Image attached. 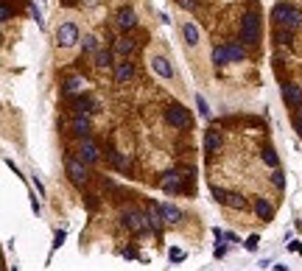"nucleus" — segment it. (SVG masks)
I'll list each match as a JSON object with an SVG mask.
<instances>
[{
  "label": "nucleus",
  "instance_id": "9d476101",
  "mask_svg": "<svg viewBox=\"0 0 302 271\" xmlns=\"http://www.w3.org/2000/svg\"><path fill=\"white\" fill-rule=\"evenodd\" d=\"M146 218H148V229H154V232H160L163 229V224H168L163 215V207H157V204H151L146 212Z\"/></svg>",
  "mask_w": 302,
  "mask_h": 271
},
{
  "label": "nucleus",
  "instance_id": "c756f323",
  "mask_svg": "<svg viewBox=\"0 0 302 271\" xmlns=\"http://www.w3.org/2000/svg\"><path fill=\"white\" fill-rule=\"evenodd\" d=\"M271 182H274V187H283V184H285V174H283V171H274V174H271Z\"/></svg>",
  "mask_w": 302,
  "mask_h": 271
},
{
  "label": "nucleus",
  "instance_id": "7ed1b4c3",
  "mask_svg": "<svg viewBox=\"0 0 302 271\" xmlns=\"http://www.w3.org/2000/svg\"><path fill=\"white\" fill-rule=\"evenodd\" d=\"M78 36H81V31H78V26L73 20H65V23L56 26V42H59V48H73L78 42Z\"/></svg>",
  "mask_w": 302,
  "mask_h": 271
},
{
  "label": "nucleus",
  "instance_id": "f8f14e48",
  "mask_svg": "<svg viewBox=\"0 0 302 271\" xmlns=\"http://www.w3.org/2000/svg\"><path fill=\"white\" fill-rule=\"evenodd\" d=\"M65 95H84V79L81 76H70L67 81H65Z\"/></svg>",
  "mask_w": 302,
  "mask_h": 271
},
{
  "label": "nucleus",
  "instance_id": "cd10ccee",
  "mask_svg": "<svg viewBox=\"0 0 302 271\" xmlns=\"http://www.w3.org/2000/svg\"><path fill=\"white\" fill-rule=\"evenodd\" d=\"M196 106H199V115H201V118H210V106L201 95H196Z\"/></svg>",
  "mask_w": 302,
  "mask_h": 271
},
{
  "label": "nucleus",
  "instance_id": "2f4dec72",
  "mask_svg": "<svg viewBox=\"0 0 302 271\" xmlns=\"http://www.w3.org/2000/svg\"><path fill=\"white\" fill-rule=\"evenodd\" d=\"M224 196H227V190H221V187H216V184H213V199H216V201H224Z\"/></svg>",
  "mask_w": 302,
  "mask_h": 271
},
{
  "label": "nucleus",
  "instance_id": "ddd939ff",
  "mask_svg": "<svg viewBox=\"0 0 302 271\" xmlns=\"http://www.w3.org/2000/svg\"><path fill=\"white\" fill-rule=\"evenodd\" d=\"M255 212L260 215V221H271L274 218V207L268 199H255Z\"/></svg>",
  "mask_w": 302,
  "mask_h": 271
},
{
  "label": "nucleus",
  "instance_id": "4be33fe9",
  "mask_svg": "<svg viewBox=\"0 0 302 271\" xmlns=\"http://www.w3.org/2000/svg\"><path fill=\"white\" fill-rule=\"evenodd\" d=\"M95 64H98V67H112V53L101 48V51L95 53Z\"/></svg>",
  "mask_w": 302,
  "mask_h": 271
},
{
  "label": "nucleus",
  "instance_id": "5701e85b",
  "mask_svg": "<svg viewBox=\"0 0 302 271\" xmlns=\"http://www.w3.org/2000/svg\"><path fill=\"white\" fill-rule=\"evenodd\" d=\"M227 51H230V61H243L246 59V51H243L241 45H227Z\"/></svg>",
  "mask_w": 302,
  "mask_h": 271
},
{
  "label": "nucleus",
  "instance_id": "f03ea898",
  "mask_svg": "<svg viewBox=\"0 0 302 271\" xmlns=\"http://www.w3.org/2000/svg\"><path fill=\"white\" fill-rule=\"evenodd\" d=\"M241 42L246 45H258L260 42V17L255 11H249L241 23Z\"/></svg>",
  "mask_w": 302,
  "mask_h": 271
},
{
  "label": "nucleus",
  "instance_id": "b1692460",
  "mask_svg": "<svg viewBox=\"0 0 302 271\" xmlns=\"http://www.w3.org/2000/svg\"><path fill=\"white\" fill-rule=\"evenodd\" d=\"M213 61H216V64H227V61H230V51H227V45H218L216 51H213Z\"/></svg>",
  "mask_w": 302,
  "mask_h": 271
},
{
  "label": "nucleus",
  "instance_id": "bb28decb",
  "mask_svg": "<svg viewBox=\"0 0 302 271\" xmlns=\"http://www.w3.org/2000/svg\"><path fill=\"white\" fill-rule=\"evenodd\" d=\"M263 162H266V165H271V168H277V162H280V159H277L274 149H266V151H263Z\"/></svg>",
  "mask_w": 302,
  "mask_h": 271
},
{
  "label": "nucleus",
  "instance_id": "1a4fd4ad",
  "mask_svg": "<svg viewBox=\"0 0 302 271\" xmlns=\"http://www.w3.org/2000/svg\"><path fill=\"white\" fill-rule=\"evenodd\" d=\"M151 67H154V73L160 76V79H173V67H171V61L165 59L163 53H154V56H151Z\"/></svg>",
  "mask_w": 302,
  "mask_h": 271
},
{
  "label": "nucleus",
  "instance_id": "412c9836",
  "mask_svg": "<svg viewBox=\"0 0 302 271\" xmlns=\"http://www.w3.org/2000/svg\"><path fill=\"white\" fill-rule=\"evenodd\" d=\"M115 51L123 53V56H129L132 51H134V39H129V36H123V39H118L115 42Z\"/></svg>",
  "mask_w": 302,
  "mask_h": 271
},
{
  "label": "nucleus",
  "instance_id": "0eeeda50",
  "mask_svg": "<svg viewBox=\"0 0 302 271\" xmlns=\"http://www.w3.org/2000/svg\"><path fill=\"white\" fill-rule=\"evenodd\" d=\"M98 157H101V149L95 146L93 140H81V146H78V159H84L87 165H93V162H98Z\"/></svg>",
  "mask_w": 302,
  "mask_h": 271
},
{
  "label": "nucleus",
  "instance_id": "a878e982",
  "mask_svg": "<svg viewBox=\"0 0 302 271\" xmlns=\"http://www.w3.org/2000/svg\"><path fill=\"white\" fill-rule=\"evenodd\" d=\"M84 51H87V53H98V51H101L95 36H84Z\"/></svg>",
  "mask_w": 302,
  "mask_h": 271
},
{
  "label": "nucleus",
  "instance_id": "9b49d317",
  "mask_svg": "<svg viewBox=\"0 0 302 271\" xmlns=\"http://www.w3.org/2000/svg\"><path fill=\"white\" fill-rule=\"evenodd\" d=\"M160 187H163L165 193H179L182 190V174H176V171H173V174H165Z\"/></svg>",
  "mask_w": 302,
  "mask_h": 271
},
{
  "label": "nucleus",
  "instance_id": "6ab92c4d",
  "mask_svg": "<svg viewBox=\"0 0 302 271\" xmlns=\"http://www.w3.org/2000/svg\"><path fill=\"white\" fill-rule=\"evenodd\" d=\"M160 207H163V215H165L168 224H179V221H182V212L176 210L173 204H160Z\"/></svg>",
  "mask_w": 302,
  "mask_h": 271
},
{
  "label": "nucleus",
  "instance_id": "393cba45",
  "mask_svg": "<svg viewBox=\"0 0 302 271\" xmlns=\"http://www.w3.org/2000/svg\"><path fill=\"white\" fill-rule=\"evenodd\" d=\"M93 109H95L93 98H78L76 101V112H93Z\"/></svg>",
  "mask_w": 302,
  "mask_h": 271
},
{
  "label": "nucleus",
  "instance_id": "39448f33",
  "mask_svg": "<svg viewBox=\"0 0 302 271\" xmlns=\"http://www.w3.org/2000/svg\"><path fill=\"white\" fill-rule=\"evenodd\" d=\"M165 120L171 123L173 129H190L193 118H190V112L182 104H171L168 109H165Z\"/></svg>",
  "mask_w": 302,
  "mask_h": 271
},
{
  "label": "nucleus",
  "instance_id": "4468645a",
  "mask_svg": "<svg viewBox=\"0 0 302 271\" xmlns=\"http://www.w3.org/2000/svg\"><path fill=\"white\" fill-rule=\"evenodd\" d=\"M132 76H134V67H132V61L123 59L121 64H115V81L118 84H123V81H129Z\"/></svg>",
  "mask_w": 302,
  "mask_h": 271
},
{
  "label": "nucleus",
  "instance_id": "f704fd0d",
  "mask_svg": "<svg viewBox=\"0 0 302 271\" xmlns=\"http://www.w3.org/2000/svg\"><path fill=\"white\" fill-rule=\"evenodd\" d=\"M87 3H95V0H87Z\"/></svg>",
  "mask_w": 302,
  "mask_h": 271
},
{
  "label": "nucleus",
  "instance_id": "473e14b6",
  "mask_svg": "<svg viewBox=\"0 0 302 271\" xmlns=\"http://www.w3.org/2000/svg\"><path fill=\"white\" fill-rule=\"evenodd\" d=\"M294 129L302 134V115H297V118H294Z\"/></svg>",
  "mask_w": 302,
  "mask_h": 271
},
{
  "label": "nucleus",
  "instance_id": "20e7f679",
  "mask_svg": "<svg viewBox=\"0 0 302 271\" xmlns=\"http://www.w3.org/2000/svg\"><path fill=\"white\" fill-rule=\"evenodd\" d=\"M121 221H123V227L129 229V232H137V235L148 229V218H146V212L134 210V207L123 210V212H121Z\"/></svg>",
  "mask_w": 302,
  "mask_h": 271
},
{
  "label": "nucleus",
  "instance_id": "f257e3e1",
  "mask_svg": "<svg viewBox=\"0 0 302 271\" xmlns=\"http://www.w3.org/2000/svg\"><path fill=\"white\" fill-rule=\"evenodd\" d=\"M274 20L283 28L294 31V28L302 26V11L297 9V6H291V3H277V6H274Z\"/></svg>",
  "mask_w": 302,
  "mask_h": 271
},
{
  "label": "nucleus",
  "instance_id": "a211bd4d",
  "mask_svg": "<svg viewBox=\"0 0 302 271\" xmlns=\"http://www.w3.org/2000/svg\"><path fill=\"white\" fill-rule=\"evenodd\" d=\"M118 26H121V28H134V26H137L134 11H132V9H121V11H118Z\"/></svg>",
  "mask_w": 302,
  "mask_h": 271
},
{
  "label": "nucleus",
  "instance_id": "72a5a7b5",
  "mask_svg": "<svg viewBox=\"0 0 302 271\" xmlns=\"http://www.w3.org/2000/svg\"><path fill=\"white\" fill-rule=\"evenodd\" d=\"M246 249H258V238H255V235H252L249 241H246Z\"/></svg>",
  "mask_w": 302,
  "mask_h": 271
},
{
  "label": "nucleus",
  "instance_id": "6e6552de",
  "mask_svg": "<svg viewBox=\"0 0 302 271\" xmlns=\"http://www.w3.org/2000/svg\"><path fill=\"white\" fill-rule=\"evenodd\" d=\"M283 101L291 109H300L302 106V87L300 84H283Z\"/></svg>",
  "mask_w": 302,
  "mask_h": 271
},
{
  "label": "nucleus",
  "instance_id": "dca6fc26",
  "mask_svg": "<svg viewBox=\"0 0 302 271\" xmlns=\"http://www.w3.org/2000/svg\"><path fill=\"white\" fill-rule=\"evenodd\" d=\"M218 146H221V131L210 129L207 134H204V151H207V154H216Z\"/></svg>",
  "mask_w": 302,
  "mask_h": 271
},
{
  "label": "nucleus",
  "instance_id": "2eb2a0df",
  "mask_svg": "<svg viewBox=\"0 0 302 271\" xmlns=\"http://www.w3.org/2000/svg\"><path fill=\"white\" fill-rule=\"evenodd\" d=\"M182 36H185V42H188L190 48H196L199 39H201V34H199V28L193 26V23H182Z\"/></svg>",
  "mask_w": 302,
  "mask_h": 271
},
{
  "label": "nucleus",
  "instance_id": "423d86ee",
  "mask_svg": "<svg viewBox=\"0 0 302 271\" xmlns=\"http://www.w3.org/2000/svg\"><path fill=\"white\" fill-rule=\"evenodd\" d=\"M67 176L73 179L76 184H87V179H90V171H87V162L84 159H67Z\"/></svg>",
  "mask_w": 302,
  "mask_h": 271
},
{
  "label": "nucleus",
  "instance_id": "7c9ffc66",
  "mask_svg": "<svg viewBox=\"0 0 302 271\" xmlns=\"http://www.w3.org/2000/svg\"><path fill=\"white\" fill-rule=\"evenodd\" d=\"M0 20H3V23H9V20H11V9H9V3H3V9H0Z\"/></svg>",
  "mask_w": 302,
  "mask_h": 271
},
{
  "label": "nucleus",
  "instance_id": "aec40b11",
  "mask_svg": "<svg viewBox=\"0 0 302 271\" xmlns=\"http://www.w3.org/2000/svg\"><path fill=\"white\" fill-rule=\"evenodd\" d=\"M73 131H76V134H87V131H90V120H87L81 112L73 118Z\"/></svg>",
  "mask_w": 302,
  "mask_h": 271
},
{
  "label": "nucleus",
  "instance_id": "f3484780",
  "mask_svg": "<svg viewBox=\"0 0 302 271\" xmlns=\"http://www.w3.org/2000/svg\"><path fill=\"white\" fill-rule=\"evenodd\" d=\"M221 204H224V207H233V210H243V207H246V199H243L241 193H227Z\"/></svg>",
  "mask_w": 302,
  "mask_h": 271
},
{
  "label": "nucleus",
  "instance_id": "c85d7f7f",
  "mask_svg": "<svg viewBox=\"0 0 302 271\" xmlns=\"http://www.w3.org/2000/svg\"><path fill=\"white\" fill-rule=\"evenodd\" d=\"M112 159H115V168H118V171H129V159L123 157V154H112Z\"/></svg>",
  "mask_w": 302,
  "mask_h": 271
}]
</instances>
